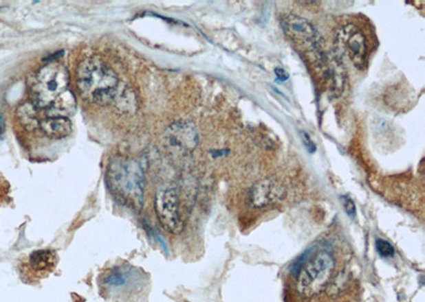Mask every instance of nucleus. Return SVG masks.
<instances>
[{
  "mask_svg": "<svg viewBox=\"0 0 425 302\" xmlns=\"http://www.w3.org/2000/svg\"><path fill=\"white\" fill-rule=\"evenodd\" d=\"M76 81L81 98L100 106L115 103L120 93L118 77L99 56H89L80 62Z\"/></svg>",
  "mask_w": 425,
  "mask_h": 302,
  "instance_id": "f257e3e1",
  "label": "nucleus"
},
{
  "mask_svg": "<svg viewBox=\"0 0 425 302\" xmlns=\"http://www.w3.org/2000/svg\"><path fill=\"white\" fill-rule=\"evenodd\" d=\"M143 282L142 272L132 266H117L107 270L101 277L100 286L109 294H127L140 288Z\"/></svg>",
  "mask_w": 425,
  "mask_h": 302,
  "instance_id": "6e6552de",
  "label": "nucleus"
},
{
  "mask_svg": "<svg viewBox=\"0 0 425 302\" xmlns=\"http://www.w3.org/2000/svg\"><path fill=\"white\" fill-rule=\"evenodd\" d=\"M335 51L339 60H347L362 69L367 63L368 44L366 35L354 23H345L337 30Z\"/></svg>",
  "mask_w": 425,
  "mask_h": 302,
  "instance_id": "39448f33",
  "label": "nucleus"
},
{
  "mask_svg": "<svg viewBox=\"0 0 425 302\" xmlns=\"http://www.w3.org/2000/svg\"><path fill=\"white\" fill-rule=\"evenodd\" d=\"M341 202H342V205H344V208L345 210H346L347 214L351 216L352 219H356V207L352 198H349L348 196H341Z\"/></svg>",
  "mask_w": 425,
  "mask_h": 302,
  "instance_id": "f3484780",
  "label": "nucleus"
},
{
  "mask_svg": "<svg viewBox=\"0 0 425 302\" xmlns=\"http://www.w3.org/2000/svg\"><path fill=\"white\" fill-rule=\"evenodd\" d=\"M167 139L173 147L182 152H190L198 144V132L190 122H177L169 126L166 132Z\"/></svg>",
  "mask_w": 425,
  "mask_h": 302,
  "instance_id": "9d476101",
  "label": "nucleus"
},
{
  "mask_svg": "<svg viewBox=\"0 0 425 302\" xmlns=\"http://www.w3.org/2000/svg\"><path fill=\"white\" fill-rule=\"evenodd\" d=\"M40 130L43 134L52 139H63L73 132V126L68 118L47 117L41 120Z\"/></svg>",
  "mask_w": 425,
  "mask_h": 302,
  "instance_id": "9b49d317",
  "label": "nucleus"
},
{
  "mask_svg": "<svg viewBox=\"0 0 425 302\" xmlns=\"http://www.w3.org/2000/svg\"><path fill=\"white\" fill-rule=\"evenodd\" d=\"M311 253L312 248L307 249V251H304V253H302L301 256H300L299 258L297 259V260H294V262H292V266H290V274L296 276V275L298 274V272H299L300 268L303 266L304 263H305L306 261H307V259L309 258V256H311Z\"/></svg>",
  "mask_w": 425,
  "mask_h": 302,
  "instance_id": "dca6fc26",
  "label": "nucleus"
},
{
  "mask_svg": "<svg viewBox=\"0 0 425 302\" xmlns=\"http://www.w3.org/2000/svg\"><path fill=\"white\" fill-rule=\"evenodd\" d=\"M155 209L160 223L165 231L180 235L184 229V218L181 211V200L175 189H164L155 194Z\"/></svg>",
  "mask_w": 425,
  "mask_h": 302,
  "instance_id": "423d86ee",
  "label": "nucleus"
},
{
  "mask_svg": "<svg viewBox=\"0 0 425 302\" xmlns=\"http://www.w3.org/2000/svg\"><path fill=\"white\" fill-rule=\"evenodd\" d=\"M274 72H276V77H278V79L281 80V81L282 82L286 81V80H288V78H290L287 72H286L285 70L282 69V68H276Z\"/></svg>",
  "mask_w": 425,
  "mask_h": 302,
  "instance_id": "6ab92c4d",
  "label": "nucleus"
},
{
  "mask_svg": "<svg viewBox=\"0 0 425 302\" xmlns=\"http://www.w3.org/2000/svg\"><path fill=\"white\" fill-rule=\"evenodd\" d=\"M375 248L382 258H391L395 255V247L391 245V242L386 241V240H376Z\"/></svg>",
  "mask_w": 425,
  "mask_h": 302,
  "instance_id": "2eb2a0df",
  "label": "nucleus"
},
{
  "mask_svg": "<svg viewBox=\"0 0 425 302\" xmlns=\"http://www.w3.org/2000/svg\"><path fill=\"white\" fill-rule=\"evenodd\" d=\"M282 27L288 38L303 48L307 54L320 49V36L315 27L305 19L287 15L282 19Z\"/></svg>",
  "mask_w": 425,
  "mask_h": 302,
  "instance_id": "0eeeda50",
  "label": "nucleus"
},
{
  "mask_svg": "<svg viewBox=\"0 0 425 302\" xmlns=\"http://www.w3.org/2000/svg\"><path fill=\"white\" fill-rule=\"evenodd\" d=\"M6 126H5V120H3V117L0 116V137L3 135V132H5Z\"/></svg>",
  "mask_w": 425,
  "mask_h": 302,
  "instance_id": "aec40b11",
  "label": "nucleus"
},
{
  "mask_svg": "<svg viewBox=\"0 0 425 302\" xmlns=\"http://www.w3.org/2000/svg\"><path fill=\"white\" fill-rule=\"evenodd\" d=\"M285 187L276 178H265L257 181L249 191V204L257 209L269 207L285 198Z\"/></svg>",
  "mask_w": 425,
  "mask_h": 302,
  "instance_id": "1a4fd4ad",
  "label": "nucleus"
},
{
  "mask_svg": "<svg viewBox=\"0 0 425 302\" xmlns=\"http://www.w3.org/2000/svg\"><path fill=\"white\" fill-rule=\"evenodd\" d=\"M107 186L115 200L124 207L135 212L143 208L145 175L135 159H113L107 170Z\"/></svg>",
  "mask_w": 425,
  "mask_h": 302,
  "instance_id": "f03ea898",
  "label": "nucleus"
},
{
  "mask_svg": "<svg viewBox=\"0 0 425 302\" xmlns=\"http://www.w3.org/2000/svg\"><path fill=\"white\" fill-rule=\"evenodd\" d=\"M69 85V73L63 64L50 62L41 68L31 81V102L39 110H46L58 95L67 91Z\"/></svg>",
  "mask_w": 425,
  "mask_h": 302,
  "instance_id": "7ed1b4c3",
  "label": "nucleus"
},
{
  "mask_svg": "<svg viewBox=\"0 0 425 302\" xmlns=\"http://www.w3.org/2000/svg\"><path fill=\"white\" fill-rule=\"evenodd\" d=\"M76 110H77V100L75 95L67 89L47 107V117L68 118L75 114Z\"/></svg>",
  "mask_w": 425,
  "mask_h": 302,
  "instance_id": "f8f14e48",
  "label": "nucleus"
},
{
  "mask_svg": "<svg viewBox=\"0 0 425 302\" xmlns=\"http://www.w3.org/2000/svg\"><path fill=\"white\" fill-rule=\"evenodd\" d=\"M58 263L56 253L48 249L35 251L29 257V264L36 274H47L54 270Z\"/></svg>",
  "mask_w": 425,
  "mask_h": 302,
  "instance_id": "ddd939ff",
  "label": "nucleus"
},
{
  "mask_svg": "<svg viewBox=\"0 0 425 302\" xmlns=\"http://www.w3.org/2000/svg\"><path fill=\"white\" fill-rule=\"evenodd\" d=\"M302 138H303L304 144H305L306 148L309 149V151L311 153H314L316 151V146L313 141H312L311 137H309V134H306V132H302Z\"/></svg>",
  "mask_w": 425,
  "mask_h": 302,
  "instance_id": "a211bd4d",
  "label": "nucleus"
},
{
  "mask_svg": "<svg viewBox=\"0 0 425 302\" xmlns=\"http://www.w3.org/2000/svg\"><path fill=\"white\" fill-rule=\"evenodd\" d=\"M39 108L32 102H26L19 106L17 111V120L29 132L40 130Z\"/></svg>",
  "mask_w": 425,
  "mask_h": 302,
  "instance_id": "4468645a",
  "label": "nucleus"
},
{
  "mask_svg": "<svg viewBox=\"0 0 425 302\" xmlns=\"http://www.w3.org/2000/svg\"><path fill=\"white\" fill-rule=\"evenodd\" d=\"M334 268V257L329 251H319L313 258L307 259L296 275V288L299 295L312 298L323 293L332 280Z\"/></svg>",
  "mask_w": 425,
  "mask_h": 302,
  "instance_id": "20e7f679",
  "label": "nucleus"
}]
</instances>
